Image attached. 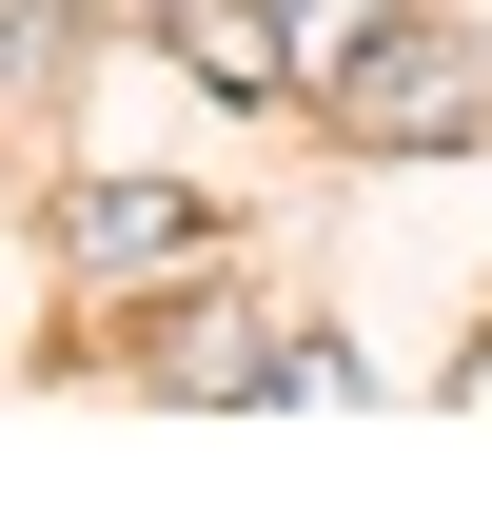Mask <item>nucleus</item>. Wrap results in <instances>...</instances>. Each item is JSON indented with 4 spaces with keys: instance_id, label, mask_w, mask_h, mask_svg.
I'll use <instances>...</instances> for the list:
<instances>
[{
    "instance_id": "obj_4",
    "label": "nucleus",
    "mask_w": 492,
    "mask_h": 512,
    "mask_svg": "<svg viewBox=\"0 0 492 512\" xmlns=\"http://www.w3.org/2000/svg\"><path fill=\"white\" fill-rule=\"evenodd\" d=\"M374 20H394V0H276V40H296V79H315V99L374 60Z\"/></svg>"
},
{
    "instance_id": "obj_2",
    "label": "nucleus",
    "mask_w": 492,
    "mask_h": 512,
    "mask_svg": "<svg viewBox=\"0 0 492 512\" xmlns=\"http://www.w3.org/2000/svg\"><path fill=\"white\" fill-rule=\"evenodd\" d=\"M178 60L217 99H296V40H276V0H178Z\"/></svg>"
},
{
    "instance_id": "obj_5",
    "label": "nucleus",
    "mask_w": 492,
    "mask_h": 512,
    "mask_svg": "<svg viewBox=\"0 0 492 512\" xmlns=\"http://www.w3.org/2000/svg\"><path fill=\"white\" fill-rule=\"evenodd\" d=\"M256 375H276V355H256L237 316H217V335H178V355H158V394H256Z\"/></svg>"
},
{
    "instance_id": "obj_1",
    "label": "nucleus",
    "mask_w": 492,
    "mask_h": 512,
    "mask_svg": "<svg viewBox=\"0 0 492 512\" xmlns=\"http://www.w3.org/2000/svg\"><path fill=\"white\" fill-rule=\"evenodd\" d=\"M335 119H355L374 158H453V138L492 119V40H453V20H374V60L335 79Z\"/></svg>"
},
{
    "instance_id": "obj_3",
    "label": "nucleus",
    "mask_w": 492,
    "mask_h": 512,
    "mask_svg": "<svg viewBox=\"0 0 492 512\" xmlns=\"http://www.w3.org/2000/svg\"><path fill=\"white\" fill-rule=\"evenodd\" d=\"M60 237L99 256V276H158V256L197 237V197H158V178H99V197H79V217H60Z\"/></svg>"
}]
</instances>
